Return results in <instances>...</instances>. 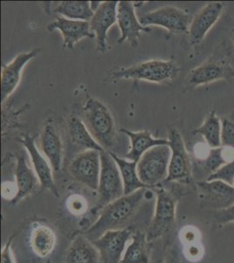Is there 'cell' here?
Instances as JSON below:
<instances>
[{
  "label": "cell",
  "mask_w": 234,
  "mask_h": 263,
  "mask_svg": "<svg viewBox=\"0 0 234 263\" xmlns=\"http://www.w3.org/2000/svg\"><path fill=\"white\" fill-rule=\"evenodd\" d=\"M84 124L95 141L107 151L116 142L115 120L109 108L97 99H90L83 108Z\"/></svg>",
  "instance_id": "2"
},
{
  "label": "cell",
  "mask_w": 234,
  "mask_h": 263,
  "mask_svg": "<svg viewBox=\"0 0 234 263\" xmlns=\"http://www.w3.org/2000/svg\"><path fill=\"white\" fill-rule=\"evenodd\" d=\"M67 263H101L100 254L85 235H78L72 241L66 254Z\"/></svg>",
  "instance_id": "22"
},
{
  "label": "cell",
  "mask_w": 234,
  "mask_h": 263,
  "mask_svg": "<svg viewBox=\"0 0 234 263\" xmlns=\"http://www.w3.org/2000/svg\"><path fill=\"white\" fill-rule=\"evenodd\" d=\"M183 254L187 260L196 262L201 260L205 254V250L201 242L194 243L190 245L184 246Z\"/></svg>",
  "instance_id": "34"
},
{
  "label": "cell",
  "mask_w": 234,
  "mask_h": 263,
  "mask_svg": "<svg viewBox=\"0 0 234 263\" xmlns=\"http://www.w3.org/2000/svg\"><path fill=\"white\" fill-rule=\"evenodd\" d=\"M177 203L178 200L172 193L164 189L157 190L154 216L146 233L148 242H152L164 236L174 228L177 216Z\"/></svg>",
  "instance_id": "6"
},
{
  "label": "cell",
  "mask_w": 234,
  "mask_h": 263,
  "mask_svg": "<svg viewBox=\"0 0 234 263\" xmlns=\"http://www.w3.org/2000/svg\"><path fill=\"white\" fill-rule=\"evenodd\" d=\"M68 131L72 147L79 153L87 150L103 151V148L95 141L91 134L87 128L82 120L77 117H72L68 123Z\"/></svg>",
  "instance_id": "23"
},
{
  "label": "cell",
  "mask_w": 234,
  "mask_h": 263,
  "mask_svg": "<svg viewBox=\"0 0 234 263\" xmlns=\"http://www.w3.org/2000/svg\"><path fill=\"white\" fill-rule=\"evenodd\" d=\"M58 29L62 34L64 48L73 49L75 43L84 38H95V33L90 30V24L88 21H72L64 17H58L56 21L49 23L48 30L49 32Z\"/></svg>",
  "instance_id": "17"
},
{
  "label": "cell",
  "mask_w": 234,
  "mask_h": 263,
  "mask_svg": "<svg viewBox=\"0 0 234 263\" xmlns=\"http://www.w3.org/2000/svg\"><path fill=\"white\" fill-rule=\"evenodd\" d=\"M223 4L210 2L199 11L190 22L189 37L192 44H199L214 27L223 12Z\"/></svg>",
  "instance_id": "15"
},
{
  "label": "cell",
  "mask_w": 234,
  "mask_h": 263,
  "mask_svg": "<svg viewBox=\"0 0 234 263\" xmlns=\"http://www.w3.org/2000/svg\"><path fill=\"white\" fill-rule=\"evenodd\" d=\"M55 244V233L49 227L37 224L33 228L30 237V245L33 251L39 257L46 258L49 256L54 251Z\"/></svg>",
  "instance_id": "24"
},
{
  "label": "cell",
  "mask_w": 234,
  "mask_h": 263,
  "mask_svg": "<svg viewBox=\"0 0 234 263\" xmlns=\"http://www.w3.org/2000/svg\"><path fill=\"white\" fill-rule=\"evenodd\" d=\"M117 22L122 33L118 43L127 42L133 48L138 46L141 33H151L152 28L144 27L140 23L135 12V6L131 1H121L117 6Z\"/></svg>",
  "instance_id": "11"
},
{
  "label": "cell",
  "mask_w": 234,
  "mask_h": 263,
  "mask_svg": "<svg viewBox=\"0 0 234 263\" xmlns=\"http://www.w3.org/2000/svg\"><path fill=\"white\" fill-rule=\"evenodd\" d=\"M54 11L64 16V18L88 22L91 21L95 13L89 1H63Z\"/></svg>",
  "instance_id": "28"
},
{
  "label": "cell",
  "mask_w": 234,
  "mask_h": 263,
  "mask_svg": "<svg viewBox=\"0 0 234 263\" xmlns=\"http://www.w3.org/2000/svg\"><path fill=\"white\" fill-rule=\"evenodd\" d=\"M146 191L147 189H141L131 194L124 195L103 207L97 220L87 231L85 236L94 241L108 231L121 229L145 199Z\"/></svg>",
  "instance_id": "1"
},
{
  "label": "cell",
  "mask_w": 234,
  "mask_h": 263,
  "mask_svg": "<svg viewBox=\"0 0 234 263\" xmlns=\"http://www.w3.org/2000/svg\"><path fill=\"white\" fill-rule=\"evenodd\" d=\"M169 147L172 149L168 177L166 182H192L190 160L183 137L176 128H171L168 135Z\"/></svg>",
  "instance_id": "8"
},
{
  "label": "cell",
  "mask_w": 234,
  "mask_h": 263,
  "mask_svg": "<svg viewBox=\"0 0 234 263\" xmlns=\"http://www.w3.org/2000/svg\"><path fill=\"white\" fill-rule=\"evenodd\" d=\"M233 40H234V33H233Z\"/></svg>",
  "instance_id": "42"
},
{
  "label": "cell",
  "mask_w": 234,
  "mask_h": 263,
  "mask_svg": "<svg viewBox=\"0 0 234 263\" xmlns=\"http://www.w3.org/2000/svg\"><path fill=\"white\" fill-rule=\"evenodd\" d=\"M233 161L234 149L221 146L216 148H210L207 156L202 160V164L210 176V174L216 172L223 165Z\"/></svg>",
  "instance_id": "29"
},
{
  "label": "cell",
  "mask_w": 234,
  "mask_h": 263,
  "mask_svg": "<svg viewBox=\"0 0 234 263\" xmlns=\"http://www.w3.org/2000/svg\"><path fill=\"white\" fill-rule=\"evenodd\" d=\"M66 204L69 213L74 216L84 215L89 209L86 199L80 195H72L68 198Z\"/></svg>",
  "instance_id": "31"
},
{
  "label": "cell",
  "mask_w": 234,
  "mask_h": 263,
  "mask_svg": "<svg viewBox=\"0 0 234 263\" xmlns=\"http://www.w3.org/2000/svg\"><path fill=\"white\" fill-rule=\"evenodd\" d=\"M179 68L173 61L152 60L113 73V78L163 83L178 76Z\"/></svg>",
  "instance_id": "5"
},
{
  "label": "cell",
  "mask_w": 234,
  "mask_h": 263,
  "mask_svg": "<svg viewBox=\"0 0 234 263\" xmlns=\"http://www.w3.org/2000/svg\"><path fill=\"white\" fill-rule=\"evenodd\" d=\"M146 233L137 231L132 234V241L125 249L121 263H150Z\"/></svg>",
  "instance_id": "26"
},
{
  "label": "cell",
  "mask_w": 234,
  "mask_h": 263,
  "mask_svg": "<svg viewBox=\"0 0 234 263\" xmlns=\"http://www.w3.org/2000/svg\"><path fill=\"white\" fill-rule=\"evenodd\" d=\"M17 193H18V188L16 183L12 184L9 182H4L2 185V197L5 199L12 202L17 196Z\"/></svg>",
  "instance_id": "36"
},
{
  "label": "cell",
  "mask_w": 234,
  "mask_h": 263,
  "mask_svg": "<svg viewBox=\"0 0 234 263\" xmlns=\"http://www.w3.org/2000/svg\"><path fill=\"white\" fill-rule=\"evenodd\" d=\"M16 185L18 188V193L14 199L11 202L12 204H17L21 200L35 192L38 187H40L39 178L27 164V160L23 154L17 156V165L15 170Z\"/></svg>",
  "instance_id": "20"
},
{
  "label": "cell",
  "mask_w": 234,
  "mask_h": 263,
  "mask_svg": "<svg viewBox=\"0 0 234 263\" xmlns=\"http://www.w3.org/2000/svg\"><path fill=\"white\" fill-rule=\"evenodd\" d=\"M101 152L87 150L72 160L69 172L73 178L93 191H98L101 175Z\"/></svg>",
  "instance_id": "7"
},
{
  "label": "cell",
  "mask_w": 234,
  "mask_h": 263,
  "mask_svg": "<svg viewBox=\"0 0 234 263\" xmlns=\"http://www.w3.org/2000/svg\"><path fill=\"white\" fill-rule=\"evenodd\" d=\"M153 263H162V260H157V261H156V262Z\"/></svg>",
  "instance_id": "39"
},
{
  "label": "cell",
  "mask_w": 234,
  "mask_h": 263,
  "mask_svg": "<svg viewBox=\"0 0 234 263\" xmlns=\"http://www.w3.org/2000/svg\"><path fill=\"white\" fill-rule=\"evenodd\" d=\"M110 153L113 159L116 161V164H117L119 170H120L122 182H123L124 195L131 194V193L137 192L141 189L148 188L139 179L137 171V162H131L127 159L121 158V157L115 155L114 153Z\"/></svg>",
  "instance_id": "25"
},
{
  "label": "cell",
  "mask_w": 234,
  "mask_h": 263,
  "mask_svg": "<svg viewBox=\"0 0 234 263\" xmlns=\"http://www.w3.org/2000/svg\"><path fill=\"white\" fill-rule=\"evenodd\" d=\"M39 147L48 158L54 172H59L62 167L63 145L59 133L52 124L48 123L42 129L39 136Z\"/></svg>",
  "instance_id": "19"
},
{
  "label": "cell",
  "mask_w": 234,
  "mask_h": 263,
  "mask_svg": "<svg viewBox=\"0 0 234 263\" xmlns=\"http://www.w3.org/2000/svg\"><path fill=\"white\" fill-rule=\"evenodd\" d=\"M205 206L214 211L227 209L234 203V188L220 180L201 181L198 183Z\"/></svg>",
  "instance_id": "13"
},
{
  "label": "cell",
  "mask_w": 234,
  "mask_h": 263,
  "mask_svg": "<svg viewBox=\"0 0 234 263\" xmlns=\"http://www.w3.org/2000/svg\"><path fill=\"white\" fill-rule=\"evenodd\" d=\"M231 186H232V187H233V188H234V181H233V182H232V185H231Z\"/></svg>",
  "instance_id": "41"
},
{
  "label": "cell",
  "mask_w": 234,
  "mask_h": 263,
  "mask_svg": "<svg viewBox=\"0 0 234 263\" xmlns=\"http://www.w3.org/2000/svg\"><path fill=\"white\" fill-rule=\"evenodd\" d=\"M200 239H201V235L199 229L192 226L182 228L179 232V239L183 246L200 242Z\"/></svg>",
  "instance_id": "33"
},
{
  "label": "cell",
  "mask_w": 234,
  "mask_h": 263,
  "mask_svg": "<svg viewBox=\"0 0 234 263\" xmlns=\"http://www.w3.org/2000/svg\"><path fill=\"white\" fill-rule=\"evenodd\" d=\"M221 120V146L234 149V116H225Z\"/></svg>",
  "instance_id": "30"
},
{
  "label": "cell",
  "mask_w": 234,
  "mask_h": 263,
  "mask_svg": "<svg viewBox=\"0 0 234 263\" xmlns=\"http://www.w3.org/2000/svg\"><path fill=\"white\" fill-rule=\"evenodd\" d=\"M214 218L219 224H229L234 222V203L227 209L214 211Z\"/></svg>",
  "instance_id": "35"
},
{
  "label": "cell",
  "mask_w": 234,
  "mask_h": 263,
  "mask_svg": "<svg viewBox=\"0 0 234 263\" xmlns=\"http://www.w3.org/2000/svg\"><path fill=\"white\" fill-rule=\"evenodd\" d=\"M39 48H34L27 53H21L11 63L4 66L1 74V102L5 103L7 98L18 87L21 79V72L27 63L39 53Z\"/></svg>",
  "instance_id": "16"
},
{
  "label": "cell",
  "mask_w": 234,
  "mask_h": 263,
  "mask_svg": "<svg viewBox=\"0 0 234 263\" xmlns=\"http://www.w3.org/2000/svg\"><path fill=\"white\" fill-rule=\"evenodd\" d=\"M206 180L207 181L220 180L228 183L230 185H232V182L234 181V161L223 165L222 167L219 168L216 172L208 176Z\"/></svg>",
  "instance_id": "32"
},
{
  "label": "cell",
  "mask_w": 234,
  "mask_h": 263,
  "mask_svg": "<svg viewBox=\"0 0 234 263\" xmlns=\"http://www.w3.org/2000/svg\"><path fill=\"white\" fill-rule=\"evenodd\" d=\"M121 131L131 140V150L125 156V158L131 162H139L141 157L152 147L169 145L168 140L153 138L148 131L132 132L127 129H122Z\"/></svg>",
  "instance_id": "21"
},
{
  "label": "cell",
  "mask_w": 234,
  "mask_h": 263,
  "mask_svg": "<svg viewBox=\"0 0 234 263\" xmlns=\"http://www.w3.org/2000/svg\"><path fill=\"white\" fill-rule=\"evenodd\" d=\"M233 75V69L226 63L208 60L189 73L188 83L194 86H199L222 80Z\"/></svg>",
  "instance_id": "18"
},
{
  "label": "cell",
  "mask_w": 234,
  "mask_h": 263,
  "mask_svg": "<svg viewBox=\"0 0 234 263\" xmlns=\"http://www.w3.org/2000/svg\"><path fill=\"white\" fill-rule=\"evenodd\" d=\"M101 175L98 188L99 198L96 209H102L113 201L124 196L120 170L109 151H101Z\"/></svg>",
  "instance_id": "4"
},
{
  "label": "cell",
  "mask_w": 234,
  "mask_h": 263,
  "mask_svg": "<svg viewBox=\"0 0 234 263\" xmlns=\"http://www.w3.org/2000/svg\"><path fill=\"white\" fill-rule=\"evenodd\" d=\"M19 141L27 148V152L29 153L33 168L39 178L40 188L42 190H48L53 194L59 197V191L53 177V168L36 146L35 138L27 134L21 138Z\"/></svg>",
  "instance_id": "14"
},
{
  "label": "cell",
  "mask_w": 234,
  "mask_h": 263,
  "mask_svg": "<svg viewBox=\"0 0 234 263\" xmlns=\"http://www.w3.org/2000/svg\"><path fill=\"white\" fill-rule=\"evenodd\" d=\"M13 236L10 238L9 240L4 246L2 252H1V263H14L12 252V242Z\"/></svg>",
  "instance_id": "37"
},
{
  "label": "cell",
  "mask_w": 234,
  "mask_h": 263,
  "mask_svg": "<svg viewBox=\"0 0 234 263\" xmlns=\"http://www.w3.org/2000/svg\"><path fill=\"white\" fill-rule=\"evenodd\" d=\"M172 149L169 145L157 146L148 149L137 162L139 179L147 187L159 184L168 177Z\"/></svg>",
  "instance_id": "3"
},
{
  "label": "cell",
  "mask_w": 234,
  "mask_h": 263,
  "mask_svg": "<svg viewBox=\"0 0 234 263\" xmlns=\"http://www.w3.org/2000/svg\"><path fill=\"white\" fill-rule=\"evenodd\" d=\"M164 263H179V258H178V253L172 252V254H169L166 257Z\"/></svg>",
  "instance_id": "38"
},
{
  "label": "cell",
  "mask_w": 234,
  "mask_h": 263,
  "mask_svg": "<svg viewBox=\"0 0 234 263\" xmlns=\"http://www.w3.org/2000/svg\"><path fill=\"white\" fill-rule=\"evenodd\" d=\"M139 21L144 27L152 25L163 27L174 34H183L189 32L192 18L184 10L167 6L146 13Z\"/></svg>",
  "instance_id": "9"
},
{
  "label": "cell",
  "mask_w": 234,
  "mask_h": 263,
  "mask_svg": "<svg viewBox=\"0 0 234 263\" xmlns=\"http://www.w3.org/2000/svg\"><path fill=\"white\" fill-rule=\"evenodd\" d=\"M132 238L131 229L110 230L92 241L97 248L101 263H121L129 239Z\"/></svg>",
  "instance_id": "10"
},
{
  "label": "cell",
  "mask_w": 234,
  "mask_h": 263,
  "mask_svg": "<svg viewBox=\"0 0 234 263\" xmlns=\"http://www.w3.org/2000/svg\"><path fill=\"white\" fill-rule=\"evenodd\" d=\"M194 134L203 136L210 148L221 147V120L214 111H210L204 122L194 130Z\"/></svg>",
  "instance_id": "27"
},
{
  "label": "cell",
  "mask_w": 234,
  "mask_h": 263,
  "mask_svg": "<svg viewBox=\"0 0 234 263\" xmlns=\"http://www.w3.org/2000/svg\"><path fill=\"white\" fill-rule=\"evenodd\" d=\"M45 263H51V261L50 260H47V261H46V262Z\"/></svg>",
  "instance_id": "40"
},
{
  "label": "cell",
  "mask_w": 234,
  "mask_h": 263,
  "mask_svg": "<svg viewBox=\"0 0 234 263\" xmlns=\"http://www.w3.org/2000/svg\"><path fill=\"white\" fill-rule=\"evenodd\" d=\"M117 1H104L89 21L90 30L96 37L97 50L104 54L109 48L108 31L117 21Z\"/></svg>",
  "instance_id": "12"
}]
</instances>
